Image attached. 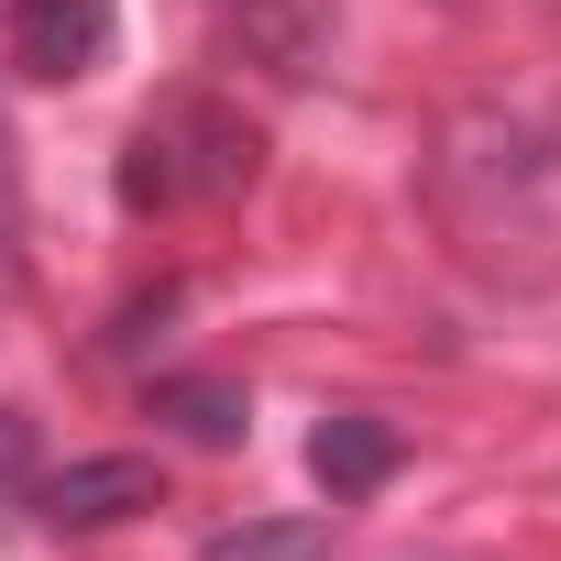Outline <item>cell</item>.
Segmentation results:
<instances>
[{"mask_svg": "<svg viewBox=\"0 0 561 561\" xmlns=\"http://www.w3.org/2000/svg\"><path fill=\"white\" fill-rule=\"evenodd\" d=\"M253 165H264V133L231 111V100H209V89H176V100H154L144 122H133V144H122V209H220V198H242L253 187Z\"/></svg>", "mask_w": 561, "mask_h": 561, "instance_id": "6da1fadb", "label": "cell"}, {"mask_svg": "<svg viewBox=\"0 0 561 561\" xmlns=\"http://www.w3.org/2000/svg\"><path fill=\"white\" fill-rule=\"evenodd\" d=\"M111 0H12V67L23 78H45V89H67V78H100L111 67Z\"/></svg>", "mask_w": 561, "mask_h": 561, "instance_id": "7a4b0ae2", "label": "cell"}, {"mask_svg": "<svg viewBox=\"0 0 561 561\" xmlns=\"http://www.w3.org/2000/svg\"><path fill=\"white\" fill-rule=\"evenodd\" d=\"M34 506H45V528H122V517L165 506V462H144V451H100V462L45 473Z\"/></svg>", "mask_w": 561, "mask_h": 561, "instance_id": "3957f363", "label": "cell"}, {"mask_svg": "<svg viewBox=\"0 0 561 561\" xmlns=\"http://www.w3.org/2000/svg\"><path fill=\"white\" fill-rule=\"evenodd\" d=\"M309 473H320L331 506H353V495H375V484L397 473V430L364 419V408H353V419H320V430H309Z\"/></svg>", "mask_w": 561, "mask_h": 561, "instance_id": "277c9868", "label": "cell"}, {"mask_svg": "<svg viewBox=\"0 0 561 561\" xmlns=\"http://www.w3.org/2000/svg\"><path fill=\"white\" fill-rule=\"evenodd\" d=\"M154 419H176V430H187V440H209V451H231V440L253 430L242 386H220V375H165V386H154Z\"/></svg>", "mask_w": 561, "mask_h": 561, "instance_id": "5b68a950", "label": "cell"}, {"mask_svg": "<svg viewBox=\"0 0 561 561\" xmlns=\"http://www.w3.org/2000/svg\"><path fill=\"white\" fill-rule=\"evenodd\" d=\"M198 561H331V517H242L198 539Z\"/></svg>", "mask_w": 561, "mask_h": 561, "instance_id": "8992f818", "label": "cell"}, {"mask_svg": "<svg viewBox=\"0 0 561 561\" xmlns=\"http://www.w3.org/2000/svg\"><path fill=\"white\" fill-rule=\"evenodd\" d=\"M23 484H34V430H23L12 408H0V506H12Z\"/></svg>", "mask_w": 561, "mask_h": 561, "instance_id": "52a82bcc", "label": "cell"}]
</instances>
